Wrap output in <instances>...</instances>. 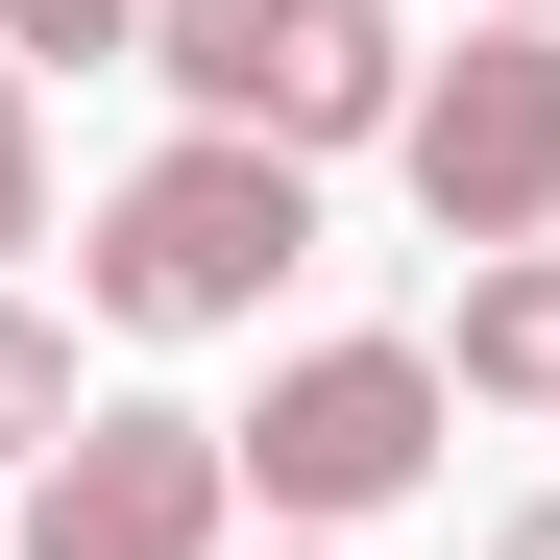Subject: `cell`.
I'll return each instance as SVG.
<instances>
[{
	"mask_svg": "<svg viewBox=\"0 0 560 560\" xmlns=\"http://www.w3.org/2000/svg\"><path fill=\"white\" fill-rule=\"evenodd\" d=\"M293 268H317V171L293 147H220V122H171L122 196L73 220V293H98L122 341H244Z\"/></svg>",
	"mask_w": 560,
	"mask_h": 560,
	"instance_id": "1",
	"label": "cell"
},
{
	"mask_svg": "<svg viewBox=\"0 0 560 560\" xmlns=\"http://www.w3.org/2000/svg\"><path fill=\"white\" fill-rule=\"evenodd\" d=\"M147 73L220 147H293V171L415 122V25H390V0H147Z\"/></svg>",
	"mask_w": 560,
	"mask_h": 560,
	"instance_id": "2",
	"label": "cell"
},
{
	"mask_svg": "<svg viewBox=\"0 0 560 560\" xmlns=\"http://www.w3.org/2000/svg\"><path fill=\"white\" fill-rule=\"evenodd\" d=\"M439 341H293V365H268V415H220L244 439V512L268 536H365V512H415L439 488Z\"/></svg>",
	"mask_w": 560,
	"mask_h": 560,
	"instance_id": "3",
	"label": "cell"
},
{
	"mask_svg": "<svg viewBox=\"0 0 560 560\" xmlns=\"http://www.w3.org/2000/svg\"><path fill=\"white\" fill-rule=\"evenodd\" d=\"M390 171H415V220H439L463 268L560 244V25H463V49H415Z\"/></svg>",
	"mask_w": 560,
	"mask_h": 560,
	"instance_id": "4",
	"label": "cell"
},
{
	"mask_svg": "<svg viewBox=\"0 0 560 560\" xmlns=\"http://www.w3.org/2000/svg\"><path fill=\"white\" fill-rule=\"evenodd\" d=\"M220 536H244V439L171 390H98L73 463H25V512H0V560H220Z\"/></svg>",
	"mask_w": 560,
	"mask_h": 560,
	"instance_id": "5",
	"label": "cell"
},
{
	"mask_svg": "<svg viewBox=\"0 0 560 560\" xmlns=\"http://www.w3.org/2000/svg\"><path fill=\"white\" fill-rule=\"evenodd\" d=\"M439 390H512V415H560V244L463 268V341H439Z\"/></svg>",
	"mask_w": 560,
	"mask_h": 560,
	"instance_id": "6",
	"label": "cell"
},
{
	"mask_svg": "<svg viewBox=\"0 0 560 560\" xmlns=\"http://www.w3.org/2000/svg\"><path fill=\"white\" fill-rule=\"evenodd\" d=\"M73 415H98V390H73V317L0 293V463H73Z\"/></svg>",
	"mask_w": 560,
	"mask_h": 560,
	"instance_id": "7",
	"label": "cell"
},
{
	"mask_svg": "<svg viewBox=\"0 0 560 560\" xmlns=\"http://www.w3.org/2000/svg\"><path fill=\"white\" fill-rule=\"evenodd\" d=\"M25 244H49V73L0 49V268H25Z\"/></svg>",
	"mask_w": 560,
	"mask_h": 560,
	"instance_id": "8",
	"label": "cell"
},
{
	"mask_svg": "<svg viewBox=\"0 0 560 560\" xmlns=\"http://www.w3.org/2000/svg\"><path fill=\"white\" fill-rule=\"evenodd\" d=\"M0 49H25V73H98V49H147V0H0Z\"/></svg>",
	"mask_w": 560,
	"mask_h": 560,
	"instance_id": "9",
	"label": "cell"
},
{
	"mask_svg": "<svg viewBox=\"0 0 560 560\" xmlns=\"http://www.w3.org/2000/svg\"><path fill=\"white\" fill-rule=\"evenodd\" d=\"M488 560H560V512H512V536H488Z\"/></svg>",
	"mask_w": 560,
	"mask_h": 560,
	"instance_id": "10",
	"label": "cell"
},
{
	"mask_svg": "<svg viewBox=\"0 0 560 560\" xmlns=\"http://www.w3.org/2000/svg\"><path fill=\"white\" fill-rule=\"evenodd\" d=\"M488 25H560V0H488Z\"/></svg>",
	"mask_w": 560,
	"mask_h": 560,
	"instance_id": "11",
	"label": "cell"
},
{
	"mask_svg": "<svg viewBox=\"0 0 560 560\" xmlns=\"http://www.w3.org/2000/svg\"><path fill=\"white\" fill-rule=\"evenodd\" d=\"M268 560H317V536H268Z\"/></svg>",
	"mask_w": 560,
	"mask_h": 560,
	"instance_id": "12",
	"label": "cell"
}]
</instances>
